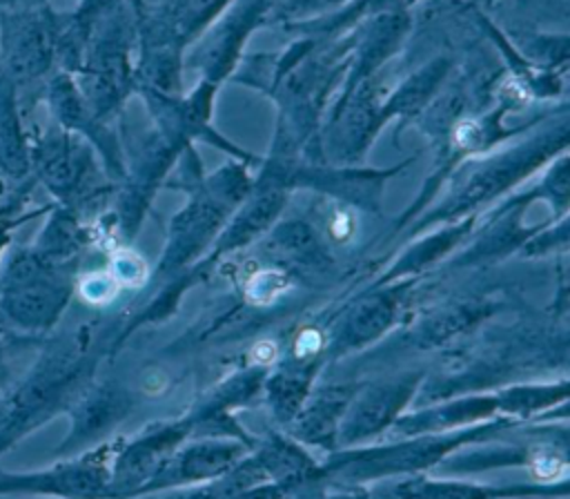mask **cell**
Returning a JSON list of instances; mask_svg holds the SVG:
<instances>
[{
    "instance_id": "1",
    "label": "cell",
    "mask_w": 570,
    "mask_h": 499,
    "mask_svg": "<svg viewBox=\"0 0 570 499\" xmlns=\"http://www.w3.org/2000/svg\"><path fill=\"white\" fill-rule=\"evenodd\" d=\"M56 18L47 11H11L2 20L4 62L9 80H31L47 69L53 53Z\"/></svg>"
},
{
    "instance_id": "2",
    "label": "cell",
    "mask_w": 570,
    "mask_h": 499,
    "mask_svg": "<svg viewBox=\"0 0 570 499\" xmlns=\"http://www.w3.org/2000/svg\"><path fill=\"white\" fill-rule=\"evenodd\" d=\"M229 0H160L151 13L145 16L147 29L180 42L207 27Z\"/></svg>"
},
{
    "instance_id": "3",
    "label": "cell",
    "mask_w": 570,
    "mask_h": 499,
    "mask_svg": "<svg viewBox=\"0 0 570 499\" xmlns=\"http://www.w3.org/2000/svg\"><path fill=\"white\" fill-rule=\"evenodd\" d=\"M11 91H13L11 80L2 74L0 76V165L7 176L16 178L29 165V154L24 149V143L18 129V116L13 109Z\"/></svg>"
},
{
    "instance_id": "4",
    "label": "cell",
    "mask_w": 570,
    "mask_h": 499,
    "mask_svg": "<svg viewBox=\"0 0 570 499\" xmlns=\"http://www.w3.org/2000/svg\"><path fill=\"white\" fill-rule=\"evenodd\" d=\"M347 0H274L269 11L278 20H298L330 11Z\"/></svg>"
},
{
    "instance_id": "5",
    "label": "cell",
    "mask_w": 570,
    "mask_h": 499,
    "mask_svg": "<svg viewBox=\"0 0 570 499\" xmlns=\"http://www.w3.org/2000/svg\"><path fill=\"white\" fill-rule=\"evenodd\" d=\"M114 270H116V276L127 283H138L145 276V265L140 263V258H136L131 254L118 256L114 263Z\"/></svg>"
},
{
    "instance_id": "6",
    "label": "cell",
    "mask_w": 570,
    "mask_h": 499,
    "mask_svg": "<svg viewBox=\"0 0 570 499\" xmlns=\"http://www.w3.org/2000/svg\"><path fill=\"white\" fill-rule=\"evenodd\" d=\"M318 348H321V336H318L314 330H307V332H303V334L298 336V343H296L298 356L312 354V352H316Z\"/></svg>"
},
{
    "instance_id": "7",
    "label": "cell",
    "mask_w": 570,
    "mask_h": 499,
    "mask_svg": "<svg viewBox=\"0 0 570 499\" xmlns=\"http://www.w3.org/2000/svg\"><path fill=\"white\" fill-rule=\"evenodd\" d=\"M249 356H252L256 363H269V361H274V356H276V345L269 343V341H261V343H256V345L252 348Z\"/></svg>"
}]
</instances>
